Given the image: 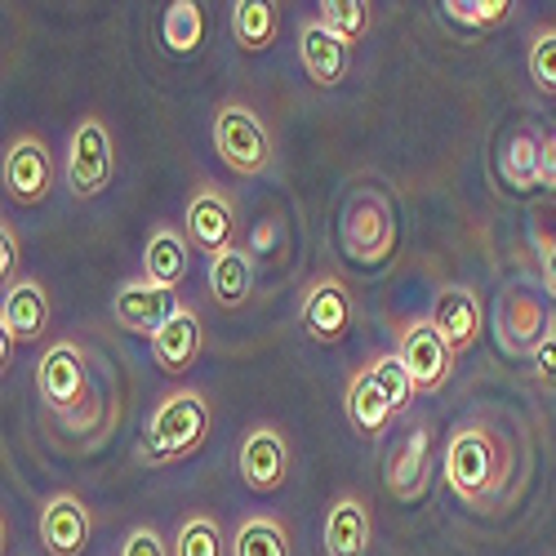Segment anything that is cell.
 <instances>
[{"label": "cell", "instance_id": "26", "mask_svg": "<svg viewBox=\"0 0 556 556\" xmlns=\"http://www.w3.org/2000/svg\"><path fill=\"white\" fill-rule=\"evenodd\" d=\"M161 40H165V50L178 54V59H188L201 50V40H205V14L197 0H174V5L165 10V23H161Z\"/></svg>", "mask_w": 556, "mask_h": 556}, {"label": "cell", "instance_id": "13", "mask_svg": "<svg viewBox=\"0 0 556 556\" xmlns=\"http://www.w3.org/2000/svg\"><path fill=\"white\" fill-rule=\"evenodd\" d=\"M0 330H5V365L14 356V343H36L50 330V294L40 281H14L0 303Z\"/></svg>", "mask_w": 556, "mask_h": 556}, {"label": "cell", "instance_id": "17", "mask_svg": "<svg viewBox=\"0 0 556 556\" xmlns=\"http://www.w3.org/2000/svg\"><path fill=\"white\" fill-rule=\"evenodd\" d=\"M299 63L316 89H334L348 76V40L334 36L320 18L299 23Z\"/></svg>", "mask_w": 556, "mask_h": 556}, {"label": "cell", "instance_id": "28", "mask_svg": "<svg viewBox=\"0 0 556 556\" xmlns=\"http://www.w3.org/2000/svg\"><path fill=\"white\" fill-rule=\"evenodd\" d=\"M174 556H227L223 547V530L210 513H192L188 521H182L174 530V543H169Z\"/></svg>", "mask_w": 556, "mask_h": 556}, {"label": "cell", "instance_id": "27", "mask_svg": "<svg viewBox=\"0 0 556 556\" xmlns=\"http://www.w3.org/2000/svg\"><path fill=\"white\" fill-rule=\"evenodd\" d=\"M498 169H503V178H507V188L534 192V188H539V134H534V129H517L513 138H507Z\"/></svg>", "mask_w": 556, "mask_h": 556}, {"label": "cell", "instance_id": "8", "mask_svg": "<svg viewBox=\"0 0 556 556\" xmlns=\"http://www.w3.org/2000/svg\"><path fill=\"white\" fill-rule=\"evenodd\" d=\"M5 192L14 205H45L54 192V152L50 143H45L40 134H18L10 138V148H5Z\"/></svg>", "mask_w": 556, "mask_h": 556}, {"label": "cell", "instance_id": "29", "mask_svg": "<svg viewBox=\"0 0 556 556\" xmlns=\"http://www.w3.org/2000/svg\"><path fill=\"white\" fill-rule=\"evenodd\" d=\"M369 375H375L379 392L388 396V405H392L396 414H405V409H409V401L419 396V388H414L409 369H405V361H401L396 352H379L375 361H369Z\"/></svg>", "mask_w": 556, "mask_h": 556}, {"label": "cell", "instance_id": "4", "mask_svg": "<svg viewBox=\"0 0 556 556\" xmlns=\"http://www.w3.org/2000/svg\"><path fill=\"white\" fill-rule=\"evenodd\" d=\"M116 178V143L103 116H85L67 138V188L76 201H94Z\"/></svg>", "mask_w": 556, "mask_h": 556}, {"label": "cell", "instance_id": "10", "mask_svg": "<svg viewBox=\"0 0 556 556\" xmlns=\"http://www.w3.org/2000/svg\"><path fill=\"white\" fill-rule=\"evenodd\" d=\"M182 223H188L192 250H201L210 258L237 245V227H241L237 201H231L218 182H201V188L192 192V201H188V218H182Z\"/></svg>", "mask_w": 556, "mask_h": 556}, {"label": "cell", "instance_id": "35", "mask_svg": "<svg viewBox=\"0 0 556 556\" xmlns=\"http://www.w3.org/2000/svg\"><path fill=\"white\" fill-rule=\"evenodd\" d=\"M18 254H23V245H18L14 223H0V281H5V290L14 286L10 276L18 271Z\"/></svg>", "mask_w": 556, "mask_h": 556}, {"label": "cell", "instance_id": "36", "mask_svg": "<svg viewBox=\"0 0 556 556\" xmlns=\"http://www.w3.org/2000/svg\"><path fill=\"white\" fill-rule=\"evenodd\" d=\"M539 188L556 192V129L539 134Z\"/></svg>", "mask_w": 556, "mask_h": 556}, {"label": "cell", "instance_id": "31", "mask_svg": "<svg viewBox=\"0 0 556 556\" xmlns=\"http://www.w3.org/2000/svg\"><path fill=\"white\" fill-rule=\"evenodd\" d=\"M526 67H530V80H534L539 94L556 99V23H547V27L534 31Z\"/></svg>", "mask_w": 556, "mask_h": 556}, {"label": "cell", "instance_id": "9", "mask_svg": "<svg viewBox=\"0 0 556 556\" xmlns=\"http://www.w3.org/2000/svg\"><path fill=\"white\" fill-rule=\"evenodd\" d=\"M290 468H294V450L281 428L258 424L245 432V441L237 450V472L254 494H276L290 481Z\"/></svg>", "mask_w": 556, "mask_h": 556}, {"label": "cell", "instance_id": "32", "mask_svg": "<svg viewBox=\"0 0 556 556\" xmlns=\"http://www.w3.org/2000/svg\"><path fill=\"white\" fill-rule=\"evenodd\" d=\"M441 10L458 27H498L513 18V0H445Z\"/></svg>", "mask_w": 556, "mask_h": 556}, {"label": "cell", "instance_id": "14", "mask_svg": "<svg viewBox=\"0 0 556 556\" xmlns=\"http://www.w3.org/2000/svg\"><path fill=\"white\" fill-rule=\"evenodd\" d=\"M178 299L174 290H161L152 281H125L112 299V316H116V326L129 330V334H148L156 339L165 330V320L174 316Z\"/></svg>", "mask_w": 556, "mask_h": 556}, {"label": "cell", "instance_id": "37", "mask_svg": "<svg viewBox=\"0 0 556 556\" xmlns=\"http://www.w3.org/2000/svg\"><path fill=\"white\" fill-rule=\"evenodd\" d=\"M543 294L556 303V241L543 250Z\"/></svg>", "mask_w": 556, "mask_h": 556}, {"label": "cell", "instance_id": "15", "mask_svg": "<svg viewBox=\"0 0 556 556\" xmlns=\"http://www.w3.org/2000/svg\"><path fill=\"white\" fill-rule=\"evenodd\" d=\"M432 437L428 424H414V432L388 458V494L401 503H419L432 485Z\"/></svg>", "mask_w": 556, "mask_h": 556}, {"label": "cell", "instance_id": "21", "mask_svg": "<svg viewBox=\"0 0 556 556\" xmlns=\"http://www.w3.org/2000/svg\"><path fill=\"white\" fill-rule=\"evenodd\" d=\"M192 271V241L178 227H156L143 250V281L161 290H178Z\"/></svg>", "mask_w": 556, "mask_h": 556}, {"label": "cell", "instance_id": "30", "mask_svg": "<svg viewBox=\"0 0 556 556\" xmlns=\"http://www.w3.org/2000/svg\"><path fill=\"white\" fill-rule=\"evenodd\" d=\"M320 23H326L334 36H343L348 45L361 40L369 31V23H375V14H369L365 0H320Z\"/></svg>", "mask_w": 556, "mask_h": 556}, {"label": "cell", "instance_id": "18", "mask_svg": "<svg viewBox=\"0 0 556 556\" xmlns=\"http://www.w3.org/2000/svg\"><path fill=\"white\" fill-rule=\"evenodd\" d=\"M205 348V326H201V312L192 303H178L174 316L165 320V330L152 339V361L165 369V375H188V369L197 365Z\"/></svg>", "mask_w": 556, "mask_h": 556}, {"label": "cell", "instance_id": "3", "mask_svg": "<svg viewBox=\"0 0 556 556\" xmlns=\"http://www.w3.org/2000/svg\"><path fill=\"white\" fill-rule=\"evenodd\" d=\"M214 152L237 178H258L276 161L271 125L250 103H223L214 112Z\"/></svg>", "mask_w": 556, "mask_h": 556}, {"label": "cell", "instance_id": "33", "mask_svg": "<svg viewBox=\"0 0 556 556\" xmlns=\"http://www.w3.org/2000/svg\"><path fill=\"white\" fill-rule=\"evenodd\" d=\"M530 365H534V383H539L543 392H552V396H556V320L547 326V334L534 343Z\"/></svg>", "mask_w": 556, "mask_h": 556}, {"label": "cell", "instance_id": "20", "mask_svg": "<svg viewBox=\"0 0 556 556\" xmlns=\"http://www.w3.org/2000/svg\"><path fill=\"white\" fill-rule=\"evenodd\" d=\"M494 326H498V343H503V352L521 356V352H534V343L547 334L552 320L543 316V299H539V294L517 290V294H503Z\"/></svg>", "mask_w": 556, "mask_h": 556}, {"label": "cell", "instance_id": "11", "mask_svg": "<svg viewBox=\"0 0 556 556\" xmlns=\"http://www.w3.org/2000/svg\"><path fill=\"white\" fill-rule=\"evenodd\" d=\"M40 543L50 556H80L89 547V539H94V513H89V503L72 490L54 494V498H45L40 507Z\"/></svg>", "mask_w": 556, "mask_h": 556}, {"label": "cell", "instance_id": "7", "mask_svg": "<svg viewBox=\"0 0 556 556\" xmlns=\"http://www.w3.org/2000/svg\"><path fill=\"white\" fill-rule=\"evenodd\" d=\"M392 352L405 361L414 388H419L424 396H437L454 375V348L441 339L432 316H419V320H409V326H401Z\"/></svg>", "mask_w": 556, "mask_h": 556}, {"label": "cell", "instance_id": "25", "mask_svg": "<svg viewBox=\"0 0 556 556\" xmlns=\"http://www.w3.org/2000/svg\"><path fill=\"white\" fill-rule=\"evenodd\" d=\"M231 556H294L286 521L271 517V513L245 517L237 526V534H231Z\"/></svg>", "mask_w": 556, "mask_h": 556}, {"label": "cell", "instance_id": "19", "mask_svg": "<svg viewBox=\"0 0 556 556\" xmlns=\"http://www.w3.org/2000/svg\"><path fill=\"white\" fill-rule=\"evenodd\" d=\"M375 547V513L352 490H343L326 513V556H369Z\"/></svg>", "mask_w": 556, "mask_h": 556}, {"label": "cell", "instance_id": "6", "mask_svg": "<svg viewBox=\"0 0 556 556\" xmlns=\"http://www.w3.org/2000/svg\"><path fill=\"white\" fill-rule=\"evenodd\" d=\"M352 320H356V303H352V290L343 276L334 271H320L312 276V281L303 286V299H299V326L312 343H343L348 330H352Z\"/></svg>", "mask_w": 556, "mask_h": 556}, {"label": "cell", "instance_id": "12", "mask_svg": "<svg viewBox=\"0 0 556 556\" xmlns=\"http://www.w3.org/2000/svg\"><path fill=\"white\" fill-rule=\"evenodd\" d=\"M85 388H89V369H85L80 348L72 339H59V343L45 348V356L36 365V392H40V401L50 409H59V414H67L85 396Z\"/></svg>", "mask_w": 556, "mask_h": 556}, {"label": "cell", "instance_id": "34", "mask_svg": "<svg viewBox=\"0 0 556 556\" xmlns=\"http://www.w3.org/2000/svg\"><path fill=\"white\" fill-rule=\"evenodd\" d=\"M121 556H174L169 543L156 534V526H134L121 543Z\"/></svg>", "mask_w": 556, "mask_h": 556}, {"label": "cell", "instance_id": "22", "mask_svg": "<svg viewBox=\"0 0 556 556\" xmlns=\"http://www.w3.org/2000/svg\"><path fill=\"white\" fill-rule=\"evenodd\" d=\"M250 294H254V254L241 245L214 254L210 258V299L223 312H237L250 303Z\"/></svg>", "mask_w": 556, "mask_h": 556}, {"label": "cell", "instance_id": "5", "mask_svg": "<svg viewBox=\"0 0 556 556\" xmlns=\"http://www.w3.org/2000/svg\"><path fill=\"white\" fill-rule=\"evenodd\" d=\"M343 250L348 258L365 263V267H379L392 258L396 250V210L383 192L365 188L348 201V214H343Z\"/></svg>", "mask_w": 556, "mask_h": 556}, {"label": "cell", "instance_id": "1", "mask_svg": "<svg viewBox=\"0 0 556 556\" xmlns=\"http://www.w3.org/2000/svg\"><path fill=\"white\" fill-rule=\"evenodd\" d=\"M214 428V409L210 396L201 388H169L143 424V441H138L134 458L152 463V468H165V463H178L205 445Z\"/></svg>", "mask_w": 556, "mask_h": 556}, {"label": "cell", "instance_id": "16", "mask_svg": "<svg viewBox=\"0 0 556 556\" xmlns=\"http://www.w3.org/2000/svg\"><path fill=\"white\" fill-rule=\"evenodd\" d=\"M432 326L441 330V339L458 352H472L485 334V307H481V294L468 290V286H450L437 294V307H432Z\"/></svg>", "mask_w": 556, "mask_h": 556}, {"label": "cell", "instance_id": "23", "mask_svg": "<svg viewBox=\"0 0 556 556\" xmlns=\"http://www.w3.org/2000/svg\"><path fill=\"white\" fill-rule=\"evenodd\" d=\"M343 409H348V424L361 432V437H383L396 419V409L388 405V396L379 392L375 375H369V365L356 369L348 379V392H343Z\"/></svg>", "mask_w": 556, "mask_h": 556}, {"label": "cell", "instance_id": "24", "mask_svg": "<svg viewBox=\"0 0 556 556\" xmlns=\"http://www.w3.org/2000/svg\"><path fill=\"white\" fill-rule=\"evenodd\" d=\"M231 36L245 54H263L281 36V14H276L271 0H237L231 5Z\"/></svg>", "mask_w": 556, "mask_h": 556}, {"label": "cell", "instance_id": "2", "mask_svg": "<svg viewBox=\"0 0 556 556\" xmlns=\"http://www.w3.org/2000/svg\"><path fill=\"white\" fill-rule=\"evenodd\" d=\"M441 477H445V485H450V494L458 503L477 507V513H490L494 494L503 485V450H498L494 432L481 428V424L454 428L450 441H445Z\"/></svg>", "mask_w": 556, "mask_h": 556}]
</instances>
